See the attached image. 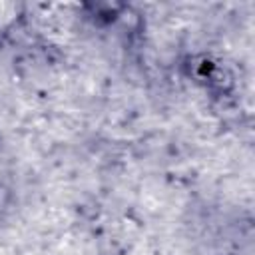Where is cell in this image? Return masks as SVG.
<instances>
[{
    "instance_id": "6da1fadb",
    "label": "cell",
    "mask_w": 255,
    "mask_h": 255,
    "mask_svg": "<svg viewBox=\"0 0 255 255\" xmlns=\"http://www.w3.org/2000/svg\"><path fill=\"white\" fill-rule=\"evenodd\" d=\"M22 16V6L16 2L0 0V36H4Z\"/></svg>"
}]
</instances>
